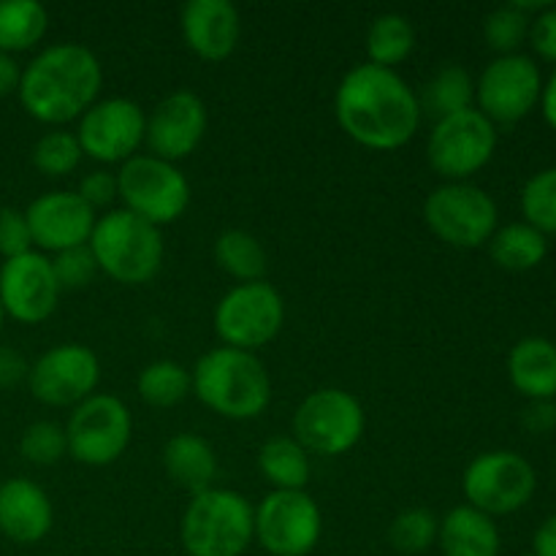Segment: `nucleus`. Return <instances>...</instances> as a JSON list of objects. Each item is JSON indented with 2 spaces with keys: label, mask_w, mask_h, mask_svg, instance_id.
<instances>
[{
  "label": "nucleus",
  "mask_w": 556,
  "mask_h": 556,
  "mask_svg": "<svg viewBox=\"0 0 556 556\" xmlns=\"http://www.w3.org/2000/svg\"><path fill=\"white\" fill-rule=\"evenodd\" d=\"M530 41L541 58L554 60L556 63V5H548L546 11H541V14L532 20Z\"/></svg>",
  "instance_id": "40"
},
{
  "label": "nucleus",
  "mask_w": 556,
  "mask_h": 556,
  "mask_svg": "<svg viewBox=\"0 0 556 556\" xmlns=\"http://www.w3.org/2000/svg\"><path fill=\"white\" fill-rule=\"evenodd\" d=\"M134 418L128 405L114 394H92L74 407L65 438L68 454L87 467L114 465L128 451Z\"/></svg>",
  "instance_id": "12"
},
{
  "label": "nucleus",
  "mask_w": 556,
  "mask_h": 556,
  "mask_svg": "<svg viewBox=\"0 0 556 556\" xmlns=\"http://www.w3.org/2000/svg\"><path fill=\"white\" fill-rule=\"evenodd\" d=\"M489 253L497 266L508 271H527L543 264L548 253V239L530 223H510L497 228L489 239Z\"/></svg>",
  "instance_id": "27"
},
{
  "label": "nucleus",
  "mask_w": 556,
  "mask_h": 556,
  "mask_svg": "<svg viewBox=\"0 0 556 556\" xmlns=\"http://www.w3.org/2000/svg\"><path fill=\"white\" fill-rule=\"evenodd\" d=\"M76 195H79L87 206H92V210L109 206L114 199H117V174L90 172L87 177H81L79 188H76Z\"/></svg>",
  "instance_id": "39"
},
{
  "label": "nucleus",
  "mask_w": 556,
  "mask_h": 556,
  "mask_svg": "<svg viewBox=\"0 0 556 556\" xmlns=\"http://www.w3.org/2000/svg\"><path fill=\"white\" fill-rule=\"evenodd\" d=\"M60 286L54 280L52 261L43 253L16 255L0 269V304L5 315L20 324H41L58 309Z\"/></svg>",
  "instance_id": "17"
},
{
  "label": "nucleus",
  "mask_w": 556,
  "mask_h": 556,
  "mask_svg": "<svg viewBox=\"0 0 556 556\" xmlns=\"http://www.w3.org/2000/svg\"><path fill=\"white\" fill-rule=\"evenodd\" d=\"M215 261L228 277L242 282H261L266 275V250L255 233L228 228L215 239Z\"/></svg>",
  "instance_id": "28"
},
{
  "label": "nucleus",
  "mask_w": 556,
  "mask_h": 556,
  "mask_svg": "<svg viewBox=\"0 0 556 556\" xmlns=\"http://www.w3.org/2000/svg\"><path fill=\"white\" fill-rule=\"evenodd\" d=\"M30 364L25 362L20 351L9 345H0V389H14L22 380H27Z\"/></svg>",
  "instance_id": "41"
},
{
  "label": "nucleus",
  "mask_w": 556,
  "mask_h": 556,
  "mask_svg": "<svg viewBox=\"0 0 556 556\" xmlns=\"http://www.w3.org/2000/svg\"><path fill=\"white\" fill-rule=\"evenodd\" d=\"M497 150V125L478 109L438 119L427 141V161L445 182H467Z\"/></svg>",
  "instance_id": "10"
},
{
  "label": "nucleus",
  "mask_w": 556,
  "mask_h": 556,
  "mask_svg": "<svg viewBox=\"0 0 556 556\" xmlns=\"http://www.w3.org/2000/svg\"><path fill=\"white\" fill-rule=\"evenodd\" d=\"M508 378L527 400L556 396V345L546 337H525L508 353Z\"/></svg>",
  "instance_id": "22"
},
{
  "label": "nucleus",
  "mask_w": 556,
  "mask_h": 556,
  "mask_svg": "<svg viewBox=\"0 0 556 556\" xmlns=\"http://www.w3.org/2000/svg\"><path fill=\"white\" fill-rule=\"evenodd\" d=\"M27 226H30L33 244L49 253L81 248L90 242L96 228V210L87 206L76 195V190H52L43 193L27 206Z\"/></svg>",
  "instance_id": "19"
},
{
  "label": "nucleus",
  "mask_w": 556,
  "mask_h": 556,
  "mask_svg": "<svg viewBox=\"0 0 556 556\" xmlns=\"http://www.w3.org/2000/svg\"><path fill=\"white\" fill-rule=\"evenodd\" d=\"M206 125H210V114H206L204 101L190 90H174L163 101H157V106L147 117L144 144L150 147V155L177 163L193 155L195 147L204 139Z\"/></svg>",
  "instance_id": "18"
},
{
  "label": "nucleus",
  "mask_w": 556,
  "mask_h": 556,
  "mask_svg": "<svg viewBox=\"0 0 556 556\" xmlns=\"http://www.w3.org/2000/svg\"><path fill=\"white\" fill-rule=\"evenodd\" d=\"M33 250V233L27 226L25 212L14 210V206H3L0 210V255L5 261L25 255Z\"/></svg>",
  "instance_id": "38"
},
{
  "label": "nucleus",
  "mask_w": 556,
  "mask_h": 556,
  "mask_svg": "<svg viewBox=\"0 0 556 556\" xmlns=\"http://www.w3.org/2000/svg\"><path fill=\"white\" fill-rule=\"evenodd\" d=\"M340 128L367 150L391 152L405 147L421 125L418 96L394 68L362 63L342 76L334 92Z\"/></svg>",
  "instance_id": "1"
},
{
  "label": "nucleus",
  "mask_w": 556,
  "mask_h": 556,
  "mask_svg": "<svg viewBox=\"0 0 556 556\" xmlns=\"http://www.w3.org/2000/svg\"><path fill=\"white\" fill-rule=\"evenodd\" d=\"M81 157H85V152H81L74 130H49L33 147V166L54 179L74 174L79 168Z\"/></svg>",
  "instance_id": "32"
},
{
  "label": "nucleus",
  "mask_w": 556,
  "mask_h": 556,
  "mask_svg": "<svg viewBox=\"0 0 556 556\" xmlns=\"http://www.w3.org/2000/svg\"><path fill=\"white\" fill-rule=\"evenodd\" d=\"M286 324V302L269 282L233 286L215 307V331L226 348L255 353Z\"/></svg>",
  "instance_id": "11"
},
{
  "label": "nucleus",
  "mask_w": 556,
  "mask_h": 556,
  "mask_svg": "<svg viewBox=\"0 0 556 556\" xmlns=\"http://www.w3.org/2000/svg\"><path fill=\"white\" fill-rule=\"evenodd\" d=\"M535 489V467L516 451H486L476 456L462 476L467 505L492 519L525 508Z\"/></svg>",
  "instance_id": "9"
},
{
  "label": "nucleus",
  "mask_w": 556,
  "mask_h": 556,
  "mask_svg": "<svg viewBox=\"0 0 556 556\" xmlns=\"http://www.w3.org/2000/svg\"><path fill=\"white\" fill-rule=\"evenodd\" d=\"M416 49L413 22L402 14H380L367 30L369 63L380 68H396Z\"/></svg>",
  "instance_id": "30"
},
{
  "label": "nucleus",
  "mask_w": 556,
  "mask_h": 556,
  "mask_svg": "<svg viewBox=\"0 0 556 556\" xmlns=\"http://www.w3.org/2000/svg\"><path fill=\"white\" fill-rule=\"evenodd\" d=\"M416 96L421 114H429L438 123V119L451 117V114L472 109V101H476V81L467 74V68L451 63L434 71L424 81L421 92H416Z\"/></svg>",
  "instance_id": "26"
},
{
  "label": "nucleus",
  "mask_w": 556,
  "mask_h": 556,
  "mask_svg": "<svg viewBox=\"0 0 556 556\" xmlns=\"http://www.w3.org/2000/svg\"><path fill=\"white\" fill-rule=\"evenodd\" d=\"M179 541L188 556H242L255 541V508L233 489L212 486L193 494Z\"/></svg>",
  "instance_id": "4"
},
{
  "label": "nucleus",
  "mask_w": 556,
  "mask_h": 556,
  "mask_svg": "<svg viewBox=\"0 0 556 556\" xmlns=\"http://www.w3.org/2000/svg\"><path fill=\"white\" fill-rule=\"evenodd\" d=\"M367 416L351 391H313L293 413V438L307 454L342 456L362 440Z\"/></svg>",
  "instance_id": "7"
},
{
  "label": "nucleus",
  "mask_w": 556,
  "mask_h": 556,
  "mask_svg": "<svg viewBox=\"0 0 556 556\" xmlns=\"http://www.w3.org/2000/svg\"><path fill=\"white\" fill-rule=\"evenodd\" d=\"M117 199L155 228L179 220L190 206V182L177 163L155 155H134L117 172Z\"/></svg>",
  "instance_id": "6"
},
{
  "label": "nucleus",
  "mask_w": 556,
  "mask_h": 556,
  "mask_svg": "<svg viewBox=\"0 0 556 556\" xmlns=\"http://www.w3.org/2000/svg\"><path fill=\"white\" fill-rule=\"evenodd\" d=\"M179 30L195 58L220 63L237 49L242 20L228 0H188L179 11Z\"/></svg>",
  "instance_id": "20"
},
{
  "label": "nucleus",
  "mask_w": 556,
  "mask_h": 556,
  "mask_svg": "<svg viewBox=\"0 0 556 556\" xmlns=\"http://www.w3.org/2000/svg\"><path fill=\"white\" fill-rule=\"evenodd\" d=\"M530 25L532 16L525 14L516 3L500 5L483 22V38L494 52H500V58L519 54V47L530 38Z\"/></svg>",
  "instance_id": "34"
},
{
  "label": "nucleus",
  "mask_w": 556,
  "mask_h": 556,
  "mask_svg": "<svg viewBox=\"0 0 556 556\" xmlns=\"http://www.w3.org/2000/svg\"><path fill=\"white\" fill-rule=\"evenodd\" d=\"M193 394L228 421L258 418L271 402V380L255 353L237 348H212L195 362Z\"/></svg>",
  "instance_id": "3"
},
{
  "label": "nucleus",
  "mask_w": 556,
  "mask_h": 556,
  "mask_svg": "<svg viewBox=\"0 0 556 556\" xmlns=\"http://www.w3.org/2000/svg\"><path fill=\"white\" fill-rule=\"evenodd\" d=\"M532 546H535L532 556H556V514L538 527Z\"/></svg>",
  "instance_id": "43"
},
{
  "label": "nucleus",
  "mask_w": 556,
  "mask_h": 556,
  "mask_svg": "<svg viewBox=\"0 0 556 556\" xmlns=\"http://www.w3.org/2000/svg\"><path fill=\"white\" fill-rule=\"evenodd\" d=\"M440 519L427 508H407L391 521L389 541L400 554H424L438 543Z\"/></svg>",
  "instance_id": "33"
},
{
  "label": "nucleus",
  "mask_w": 556,
  "mask_h": 556,
  "mask_svg": "<svg viewBox=\"0 0 556 556\" xmlns=\"http://www.w3.org/2000/svg\"><path fill=\"white\" fill-rule=\"evenodd\" d=\"M527 556H532V554H527Z\"/></svg>",
  "instance_id": "47"
},
{
  "label": "nucleus",
  "mask_w": 556,
  "mask_h": 556,
  "mask_svg": "<svg viewBox=\"0 0 556 556\" xmlns=\"http://www.w3.org/2000/svg\"><path fill=\"white\" fill-rule=\"evenodd\" d=\"M47 9L36 0H0V52H27L43 38Z\"/></svg>",
  "instance_id": "29"
},
{
  "label": "nucleus",
  "mask_w": 556,
  "mask_h": 556,
  "mask_svg": "<svg viewBox=\"0 0 556 556\" xmlns=\"http://www.w3.org/2000/svg\"><path fill=\"white\" fill-rule=\"evenodd\" d=\"M163 467L179 489L201 494L215 486L217 456L201 434L179 432L163 445Z\"/></svg>",
  "instance_id": "24"
},
{
  "label": "nucleus",
  "mask_w": 556,
  "mask_h": 556,
  "mask_svg": "<svg viewBox=\"0 0 556 556\" xmlns=\"http://www.w3.org/2000/svg\"><path fill=\"white\" fill-rule=\"evenodd\" d=\"M543 79L535 60L527 54H503L483 68L476 81L478 112L494 125L519 123L541 101Z\"/></svg>",
  "instance_id": "15"
},
{
  "label": "nucleus",
  "mask_w": 556,
  "mask_h": 556,
  "mask_svg": "<svg viewBox=\"0 0 556 556\" xmlns=\"http://www.w3.org/2000/svg\"><path fill=\"white\" fill-rule=\"evenodd\" d=\"M98 269L123 286H144L161 271L166 244L161 228L128 210H112L98 217L90 237Z\"/></svg>",
  "instance_id": "5"
},
{
  "label": "nucleus",
  "mask_w": 556,
  "mask_h": 556,
  "mask_svg": "<svg viewBox=\"0 0 556 556\" xmlns=\"http://www.w3.org/2000/svg\"><path fill=\"white\" fill-rule=\"evenodd\" d=\"M103 87V68L96 54L74 41L54 43L38 52L22 71L16 92L30 117L47 125L79 119Z\"/></svg>",
  "instance_id": "2"
},
{
  "label": "nucleus",
  "mask_w": 556,
  "mask_h": 556,
  "mask_svg": "<svg viewBox=\"0 0 556 556\" xmlns=\"http://www.w3.org/2000/svg\"><path fill=\"white\" fill-rule=\"evenodd\" d=\"M101 383V362L79 342L49 348L36 364H30L27 386L38 402L49 407H76L96 394Z\"/></svg>",
  "instance_id": "16"
},
{
  "label": "nucleus",
  "mask_w": 556,
  "mask_h": 556,
  "mask_svg": "<svg viewBox=\"0 0 556 556\" xmlns=\"http://www.w3.org/2000/svg\"><path fill=\"white\" fill-rule=\"evenodd\" d=\"M136 391L141 400L152 407H174L193 391V380L190 372L179 362H161L147 364L136 380Z\"/></svg>",
  "instance_id": "31"
},
{
  "label": "nucleus",
  "mask_w": 556,
  "mask_h": 556,
  "mask_svg": "<svg viewBox=\"0 0 556 556\" xmlns=\"http://www.w3.org/2000/svg\"><path fill=\"white\" fill-rule=\"evenodd\" d=\"M76 139L81 152L98 163H119L139 155L147 136V114L130 98H98L79 119Z\"/></svg>",
  "instance_id": "13"
},
{
  "label": "nucleus",
  "mask_w": 556,
  "mask_h": 556,
  "mask_svg": "<svg viewBox=\"0 0 556 556\" xmlns=\"http://www.w3.org/2000/svg\"><path fill=\"white\" fill-rule=\"evenodd\" d=\"M525 427L532 434H546L556 429V402L554 400H535L525 410Z\"/></svg>",
  "instance_id": "42"
},
{
  "label": "nucleus",
  "mask_w": 556,
  "mask_h": 556,
  "mask_svg": "<svg viewBox=\"0 0 556 556\" xmlns=\"http://www.w3.org/2000/svg\"><path fill=\"white\" fill-rule=\"evenodd\" d=\"M429 231L451 248H481L497 231V204L472 182H445L424 201Z\"/></svg>",
  "instance_id": "8"
},
{
  "label": "nucleus",
  "mask_w": 556,
  "mask_h": 556,
  "mask_svg": "<svg viewBox=\"0 0 556 556\" xmlns=\"http://www.w3.org/2000/svg\"><path fill=\"white\" fill-rule=\"evenodd\" d=\"M258 470L271 483V492H304L313 467L309 454L293 434H277L261 445Z\"/></svg>",
  "instance_id": "25"
},
{
  "label": "nucleus",
  "mask_w": 556,
  "mask_h": 556,
  "mask_svg": "<svg viewBox=\"0 0 556 556\" xmlns=\"http://www.w3.org/2000/svg\"><path fill=\"white\" fill-rule=\"evenodd\" d=\"M20 79H22V71L20 65H16V60L11 58V54L0 52V98L14 92L16 87H20Z\"/></svg>",
  "instance_id": "44"
},
{
  "label": "nucleus",
  "mask_w": 556,
  "mask_h": 556,
  "mask_svg": "<svg viewBox=\"0 0 556 556\" xmlns=\"http://www.w3.org/2000/svg\"><path fill=\"white\" fill-rule=\"evenodd\" d=\"M541 106H543V117H546L548 125L556 130V71L552 74V79H548V85H543Z\"/></svg>",
  "instance_id": "45"
},
{
  "label": "nucleus",
  "mask_w": 556,
  "mask_h": 556,
  "mask_svg": "<svg viewBox=\"0 0 556 556\" xmlns=\"http://www.w3.org/2000/svg\"><path fill=\"white\" fill-rule=\"evenodd\" d=\"M438 546L443 556H500V530L492 516L459 505L440 519Z\"/></svg>",
  "instance_id": "23"
},
{
  "label": "nucleus",
  "mask_w": 556,
  "mask_h": 556,
  "mask_svg": "<svg viewBox=\"0 0 556 556\" xmlns=\"http://www.w3.org/2000/svg\"><path fill=\"white\" fill-rule=\"evenodd\" d=\"M49 261H52V271L60 291H76V288L90 286L98 275V264L90 244H81V248H71V250H63V253H54Z\"/></svg>",
  "instance_id": "37"
},
{
  "label": "nucleus",
  "mask_w": 556,
  "mask_h": 556,
  "mask_svg": "<svg viewBox=\"0 0 556 556\" xmlns=\"http://www.w3.org/2000/svg\"><path fill=\"white\" fill-rule=\"evenodd\" d=\"M3 320H5V309H3V304H0V329H3Z\"/></svg>",
  "instance_id": "46"
},
{
  "label": "nucleus",
  "mask_w": 556,
  "mask_h": 556,
  "mask_svg": "<svg viewBox=\"0 0 556 556\" xmlns=\"http://www.w3.org/2000/svg\"><path fill=\"white\" fill-rule=\"evenodd\" d=\"M521 212L541 233H556V166L543 168L521 190Z\"/></svg>",
  "instance_id": "35"
},
{
  "label": "nucleus",
  "mask_w": 556,
  "mask_h": 556,
  "mask_svg": "<svg viewBox=\"0 0 556 556\" xmlns=\"http://www.w3.org/2000/svg\"><path fill=\"white\" fill-rule=\"evenodd\" d=\"M20 451L30 465L49 467L58 465L65 454H68V438H65V427L54 421H36L22 432Z\"/></svg>",
  "instance_id": "36"
},
{
  "label": "nucleus",
  "mask_w": 556,
  "mask_h": 556,
  "mask_svg": "<svg viewBox=\"0 0 556 556\" xmlns=\"http://www.w3.org/2000/svg\"><path fill=\"white\" fill-rule=\"evenodd\" d=\"M324 532V516L307 492H269L255 508V538L271 556H307Z\"/></svg>",
  "instance_id": "14"
},
{
  "label": "nucleus",
  "mask_w": 556,
  "mask_h": 556,
  "mask_svg": "<svg viewBox=\"0 0 556 556\" xmlns=\"http://www.w3.org/2000/svg\"><path fill=\"white\" fill-rule=\"evenodd\" d=\"M54 510L47 492L27 478H11L0 486V532L9 541L30 546L52 530Z\"/></svg>",
  "instance_id": "21"
}]
</instances>
